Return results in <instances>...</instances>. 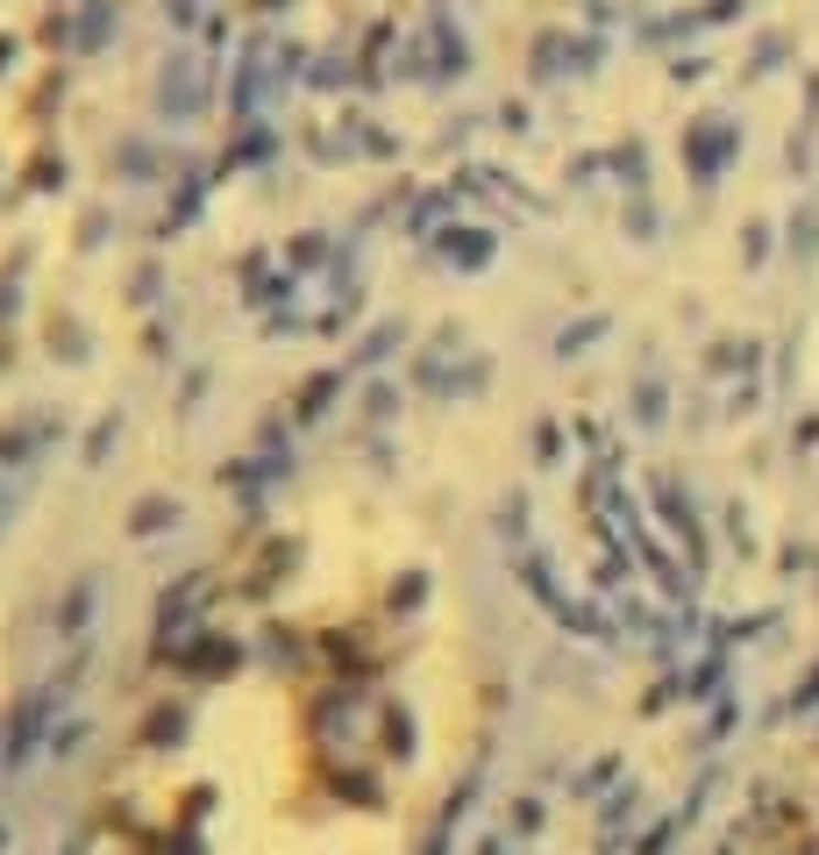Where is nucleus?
<instances>
[{
  "instance_id": "f257e3e1",
  "label": "nucleus",
  "mask_w": 819,
  "mask_h": 855,
  "mask_svg": "<svg viewBox=\"0 0 819 855\" xmlns=\"http://www.w3.org/2000/svg\"><path fill=\"white\" fill-rule=\"evenodd\" d=\"M443 563L363 506L264 520L178 599L94 799V855H414L463 770Z\"/></svg>"
}]
</instances>
